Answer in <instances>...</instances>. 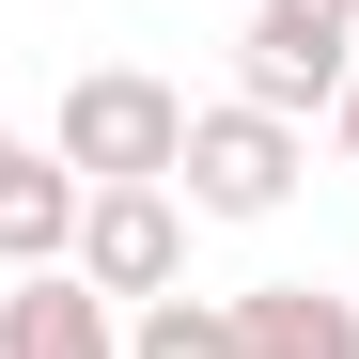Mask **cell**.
<instances>
[{
  "label": "cell",
  "instance_id": "1",
  "mask_svg": "<svg viewBox=\"0 0 359 359\" xmlns=\"http://www.w3.org/2000/svg\"><path fill=\"white\" fill-rule=\"evenodd\" d=\"M79 172V188H172V156H188V94L141 79V63H94L63 79V141H47Z\"/></svg>",
  "mask_w": 359,
  "mask_h": 359
},
{
  "label": "cell",
  "instance_id": "2",
  "mask_svg": "<svg viewBox=\"0 0 359 359\" xmlns=\"http://www.w3.org/2000/svg\"><path fill=\"white\" fill-rule=\"evenodd\" d=\"M172 203L188 219H281L297 203V126L281 109H188V156H172Z\"/></svg>",
  "mask_w": 359,
  "mask_h": 359
},
{
  "label": "cell",
  "instance_id": "3",
  "mask_svg": "<svg viewBox=\"0 0 359 359\" xmlns=\"http://www.w3.org/2000/svg\"><path fill=\"white\" fill-rule=\"evenodd\" d=\"M109 313H141V297L188 281V203L172 188H79V250H63Z\"/></svg>",
  "mask_w": 359,
  "mask_h": 359
},
{
  "label": "cell",
  "instance_id": "4",
  "mask_svg": "<svg viewBox=\"0 0 359 359\" xmlns=\"http://www.w3.org/2000/svg\"><path fill=\"white\" fill-rule=\"evenodd\" d=\"M344 32H281V16H250L234 32V109H281V126H313V109H344Z\"/></svg>",
  "mask_w": 359,
  "mask_h": 359
},
{
  "label": "cell",
  "instance_id": "5",
  "mask_svg": "<svg viewBox=\"0 0 359 359\" xmlns=\"http://www.w3.org/2000/svg\"><path fill=\"white\" fill-rule=\"evenodd\" d=\"M0 359H126V313H109L79 266H32L0 297Z\"/></svg>",
  "mask_w": 359,
  "mask_h": 359
},
{
  "label": "cell",
  "instance_id": "6",
  "mask_svg": "<svg viewBox=\"0 0 359 359\" xmlns=\"http://www.w3.org/2000/svg\"><path fill=\"white\" fill-rule=\"evenodd\" d=\"M234 359H359V297H328V281H250V297H234Z\"/></svg>",
  "mask_w": 359,
  "mask_h": 359
},
{
  "label": "cell",
  "instance_id": "7",
  "mask_svg": "<svg viewBox=\"0 0 359 359\" xmlns=\"http://www.w3.org/2000/svg\"><path fill=\"white\" fill-rule=\"evenodd\" d=\"M63 250H79V172L63 156H16V172H0V266L32 281V266H63Z\"/></svg>",
  "mask_w": 359,
  "mask_h": 359
},
{
  "label": "cell",
  "instance_id": "8",
  "mask_svg": "<svg viewBox=\"0 0 359 359\" xmlns=\"http://www.w3.org/2000/svg\"><path fill=\"white\" fill-rule=\"evenodd\" d=\"M126 359H234V297H188V281L141 297V313H126Z\"/></svg>",
  "mask_w": 359,
  "mask_h": 359
},
{
  "label": "cell",
  "instance_id": "9",
  "mask_svg": "<svg viewBox=\"0 0 359 359\" xmlns=\"http://www.w3.org/2000/svg\"><path fill=\"white\" fill-rule=\"evenodd\" d=\"M250 16H281V32H344V47H359V0H250Z\"/></svg>",
  "mask_w": 359,
  "mask_h": 359
},
{
  "label": "cell",
  "instance_id": "10",
  "mask_svg": "<svg viewBox=\"0 0 359 359\" xmlns=\"http://www.w3.org/2000/svg\"><path fill=\"white\" fill-rule=\"evenodd\" d=\"M328 126H344V156H359V79H344V109H328Z\"/></svg>",
  "mask_w": 359,
  "mask_h": 359
},
{
  "label": "cell",
  "instance_id": "11",
  "mask_svg": "<svg viewBox=\"0 0 359 359\" xmlns=\"http://www.w3.org/2000/svg\"><path fill=\"white\" fill-rule=\"evenodd\" d=\"M0 172H16V141H0Z\"/></svg>",
  "mask_w": 359,
  "mask_h": 359
}]
</instances>
